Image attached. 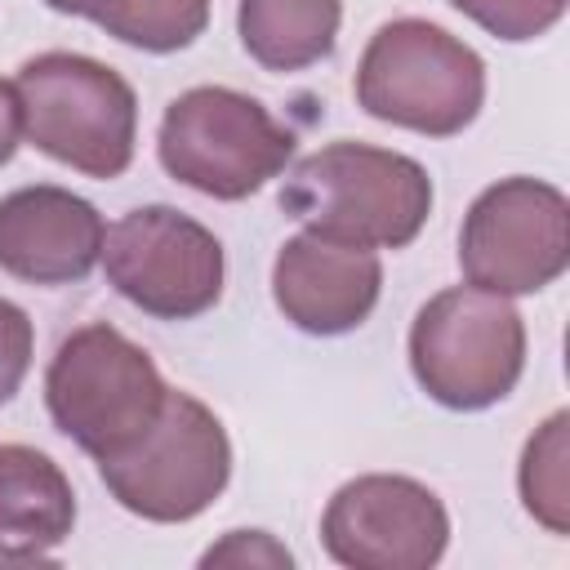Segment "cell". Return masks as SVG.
<instances>
[{
  "label": "cell",
  "mask_w": 570,
  "mask_h": 570,
  "mask_svg": "<svg viewBox=\"0 0 570 570\" xmlns=\"http://www.w3.org/2000/svg\"><path fill=\"white\" fill-rule=\"evenodd\" d=\"M281 209L303 223V232L330 240L405 249L432 214V178L405 151L343 138L325 142L289 169Z\"/></svg>",
  "instance_id": "6da1fadb"
},
{
  "label": "cell",
  "mask_w": 570,
  "mask_h": 570,
  "mask_svg": "<svg viewBox=\"0 0 570 570\" xmlns=\"http://www.w3.org/2000/svg\"><path fill=\"white\" fill-rule=\"evenodd\" d=\"M13 89L22 107V138L49 160L102 183L134 165L138 98L116 67L49 49L18 67Z\"/></svg>",
  "instance_id": "7a4b0ae2"
},
{
  "label": "cell",
  "mask_w": 570,
  "mask_h": 570,
  "mask_svg": "<svg viewBox=\"0 0 570 570\" xmlns=\"http://www.w3.org/2000/svg\"><path fill=\"white\" fill-rule=\"evenodd\" d=\"M352 89L361 111L383 125L454 138L481 116L485 62L428 18H392L370 36Z\"/></svg>",
  "instance_id": "3957f363"
},
{
  "label": "cell",
  "mask_w": 570,
  "mask_h": 570,
  "mask_svg": "<svg viewBox=\"0 0 570 570\" xmlns=\"http://www.w3.org/2000/svg\"><path fill=\"white\" fill-rule=\"evenodd\" d=\"M165 396L169 383L156 361L107 321L71 330L45 370L53 428L98 463L129 450L156 423Z\"/></svg>",
  "instance_id": "277c9868"
},
{
  "label": "cell",
  "mask_w": 570,
  "mask_h": 570,
  "mask_svg": "<svg viewBox=\"0 0 570 570\" xmlns=\"http://www.w3.org/2000/svg\"><path fill=\"white\" fill-rule=\"evenodd\" d=\"M165 174L214 200H245L294 156V134L249 94L196 85L178 94L156 134Z\"/></svg>",
  "instance_id": "5b68a950"
},
{
  "label": "cell",
  "mask_w": 570,
  "mask_h": 570,
  "mask_svg": "<svg viewBox=\"0 0 570 570\" xmlns=\"http://www.w3.org/2000/svg\"><path fill=\"white\" fill-rule=\"evenodd\" d=\"M410 370L436 405L490 410L525 370V321L503 294L476 285L441 289L410 325Z\"/></svg>",
  "instance_id": "8992f818"
},
{
  "label": "cell",
  "mask_w": 570,
  "mask_h": 570,
  "mask_svg": "<svg viewBox=\"0 0 570 570\" xmlns=\"http://www.w3.org/2000/svg\"><path fill=\"white\" fill-rule=\"evenodd\" d=\"M107 494L156 525L200 517L232 476V441L218 414L191 392L169 387L156 423L120 454L98 463Z\"/></svg>",
  "instance_id": "52a82bcc"
},
{
  "label": "cell",
  "mask_w": 570,
  "mask_h": 570,
  "mask_svg": "<svg viewBox=\"0 0 570 570\" xmlns=\"http://www.w3.org/2000/svg\"><path fill=\"white\" fill-rule=\"evenodd\" d=\"M570 267V200L543 178H499L463 214L459 272L503 298L539 294Z\"/></svg>",
  "instance_id": "ba28073f"
},
{
  "label": "cell",
  "mask_w": 570,
  "mask_h": 570,
  "mask_svg": "<svg viewBox=\"0 0 570 570\" xmlns=\"http://www.w3.org/2000/svg\"><path fill=\"white\" fill-rule=\"evenodd\" d=\"M98 263L111 289L156 321L205 316L227 276L218 236L174 205H142L116 218Z\"/></svg>",
  "instance_id": "9c48e42d"
},
{
  "label": "cell",
  "mask_w": 570,
  "mask_h": 570,
  "mask_svg": "<svg viewBox=\"0 0 570 570\" xmlns=\"http://www.w3.org/2000/svg\"><path fill=\"white\" fill-rule=\"evenodd\" d=\"M321 543L347 570H428L450 543V512L414 476L365 472L325 503Z\"/></svg>",
  "instance_id": "30bf717a"
},
{
  "label": "cell",
  "mask_w": 570,
  "mask_h": 570,
  "mask_svg": "<svg viewBox=\"0 0 570 570\" xmlns=\"http://www.w3.org/2000/svg\"><path fill=\"white\" fill-rule=\"evenodd\" d=\"M383 294V263L365 245L298 232L276 249L272 298L289 325L316 338L347 334L370 321Z\"/></svg>",
  "instance_id": "8fae6325"
},
{
  "label": "cell",
  "mask_w": 570,
  "mask_h": 570,
  "mask_svg": "<svg viewBox=\"0 0 570 570\" xmlns=\"http://www.w3.org/2000/svg\"><path fill=\"white\" fill-rule=\"evenodd\" d=\"M102 214L53 183L18 187L0 200V272L27 285L85 281L102 258Z\"/></svg>",
  "instance_id": "7c38bea8"
},
{
  "label": "cell",
  "mask_w": 570,
  "mask_h": 570,
  "mask_svg": "<svg viewBox=\"0 0 570 570\" xmlns=\"http://www.w3.org/2000/svg\"><path fill=\"white\" fill-rule=\"evenodd\" d=\"M76 490L67 472L36 445H0V557L45 561L71 539Z\"/></svg>",
  "instance_id": "4fadbf2b"
},
{
  "label": "cell",
  "mask_w": 570,
  "mask_h": 570,
  "mask_svg": "<svg viewBox=\"0 0 570 570\" xmlns=\"http://www.w3.org/2000/svg\"><path fill=\"white\" fill-rule=\"evenodd\" d=\"M343 0H240L236 31L263 71H303L334 53Z\"/></svg>",
  "instance_id": "5bb4252c"
},
{
  "label": "cell",
  "mask_w": 570,
  "mask_h": 570,
  "mask_svg": "<svg viewBox=\"0 0 570 570\" xmlns=\"http://www.w3.org/2000/svg\"><path fill=\"white\" fill-rule=\"evenodd\" d=\"M209 4L214 0H111V9L98 18V27L129 49L178 53L205 36Z\"/></svg>",
  "instance_id": "9a60e30c"
},
{
  "label": "cell",
  "mask_w": 570,
  "mask_h": 570,
  "mask_svg": "<svg viewBox=\"0 0 570 570\" xmlns=\"http://www.w3.org/2000/svg\"><path fill=\"white\" fill-rule=\"evenodd\" d=\"M566 423L570 414L557 410L521 450V468H517V485H521V503L525 512L548 525L552 534L570 530V481H566Z\"/></svg>",
  "instance_id": "2e32d148"
},
{
  "label": "cell",
  "mask_w": 570,
  "mask_h": 570,
  "mask_svg": "<svg viewBox=\"0 0 570 570\" xmlns=\"http://www.w3.org/2000/svg\"><path fill=\"white\" fill-rule=\"evenodd\" d=\"M463 18H472L481 31L521 45V40H539L543 31H552L566 18L570 0H450Z\"/></svg>",
  "instance_id": "e0dca14e"
},
{
  "label": "cell",
  "mask_w": 570,
  "mask_h": 570,
  "mask_svg": "<svg viewBox=\"0 0 570 570\" xmlns=\"http://www.w3.org/2000/svg\"><path fill=\"white\" fill-rule=\"evenodd\" d=\"M31 352H36V330H31V316L0 298V405L18 396L27 370H31Z\"/></svg>",
  "instance_id": "ac0fdd59"
},
{
  "label": "cell",
  "mask_w": 570,
  "mask_h": 570,
  "mask_svg": "<svg viewBox=\"0 0 570 570\" xmlns=\"http://www.w3.org/2000/svg\"><path fill=\"white\" fill-rule=\"evenodd\" d=\"M289 548L276 543L267 530H232L223 543L205 548L200 566H289Z\"/></svg>",
  "instance_id": "d6986e66"
},
{
  "label": "cell",
  "mask_w": 570,
  "mask_h": 570,
  "mask_svg": "<svg viewBox=\"0 0 570 570\" xmlns=\"http://www.w3.org/2000/svg\"><path fill=\"white\" fill-rule=\"evenodd\" d=\"M22 142V107H18V89L13 80H0V165L13 160Z\"/></svg>",
  "instance_id": "ffe728a7"
},
{
  "label": "cell",
  "mask_w": 570,
  "mask_h": 570,
  "mask_svg": "<svg viewBox=\"0 0 570 570\" xmlns=\"http://www.w3.org/2000/svg\"><path fill=\"white\" fill-rule=\"evenodd\" d=\"M53 13H71V18H89V22H98L107 9H111V0H45Z\"/></svg>",
  "instance_id": "44dd1931"
}]
</instances>
